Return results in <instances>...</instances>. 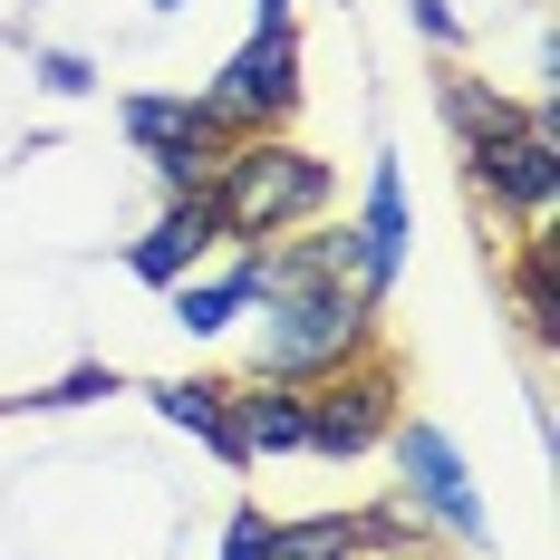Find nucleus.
<instances>
[{"mask_svg": "<svg viewBox=\"0 0 560 560\" xmlns=\"http://www.w3.org/2000/svg\"><path fill=\"white\" fill-rule=\"evenodd\" d=\"M338 194V174L310 155V145H290V136H242V145H223V165H213V184H203V203H213V232L223 242H242V252H271V242H290L300 223H319Z\"/></svg>", "mask_w": 560, "mask_h": 560, "instance_id": "1", "label": "nucleus"}, {"mask_svg": "<svg viewBox=\"0 0 560 560\" xmlns=\"http://www.w3.org/2000/svg\"><path fill=\"white\" fill-rule=\"evenodd\" d=\"M377 348V300L358 280H271L261 290V377L319 387L329 368Z\"/></svg>", "mask_w": 560, "mask_h": 560, "instance_id": "2", "label": "nucleus"}, {"mask_svg": "<svg viewBox=\"0 0 560 560\" xmlns=\"http://www.w3.org/2000/svg\"><path fill=\"white\" fill-rule=\"evenodd\" d=\"M310 396V464H358L368 445H387L396 425V368L368 348V358H348V368H329Z\"/></svg>", "mask_w": 560, "mask_h": 560, "instance_id": "3", "label": "nucleus"}, {"mask_svg": "<svg viewBox=\"0 0 560 560\" xmlns=\"http://www.w3.org/2000/svg\"><path fill=\"white\" fill-rule=\"evenodd\" d=\"M203 107H213L223 136H271L280 116L300 107V39H290V20H280V30H252V39L213 68Z\"/></svg>", "mask_w": 560, "mask_h": 560, "instance_id": "4", "label": "nucleus"}, {"mask_svg": "<svg viewBox=\"0 0 560 560\" xmlns=\"http://www.w3.org/2000/svg\"><path fill=\"white\" fill-rule=\"evenodd\" d=\"M464 155H474V184H483L503 213L551 223V203H560V116H551V97H541V107H522L503 136L464 145Z\"/></svg>", "mask_w": 560, "mask_h": 560, "instance_id": "5", "label": "nucleus"}, {"mask_svg": "<svg viewBox=\"0 0 560 560\" xmlns=\"http://www.w3.org/2000/svg\"><path fill=\"white\" fill-rule=\"evenodd\" d=\"M387 445H396V483H406L416 522H445L454 541H493V522H483V493H474V474H464V454H454L445 425L406 416V425H387Z\"/></svg>", "mask_w": 560, "mask_h": 560, "instance_id": "6", "label": "nucleus"}, {"mask_svg": "<svg viewBox=\"0 0 560 560\" xmlns=\"http://www.w3.org/2000/svg\"><path fill=\"white\" fill-rule=\"evenodd\" d=\"M358 290L368 300H387L396 271H406V232H416V203H406V165L396 155H377L368 165V213H358Z\"/></svg>", "mask_w": 560, "mask_h": 560, "instance_id": "7", "label": "nucleus"}, {"mask_svg": "<svg viewBox=\"0 0 560 560\" xmlns=\"http://www.w3.org/2000/svg\"><path fill=\"white\" fill-rule=\"evenodd\" d=\"M232 396V445L242 464H280V454H310V396L280 387V377H252V387H223Z\"/></svg>", "mask_w": 560, "mask_h": 560, "instance_id": "8", "label": "nucleus"}, {"mask_svg": "<svg viewBox=\"0 0 560 560\" xmlns=\"http://www.w3.org/2000/svg\"><path fill=\"white\" fill-rule=\"evenodd\" d=\"M213 242H223V232H213V203H203V194H174L165 223L126 252V271L145 280V290H174V280H194V261H203Z\"/></svg>", "mask_w": 560, "mask_h": 560, "instance_id": "9", "label": "nucleus"}, {"mask_svg": "<svg viewBox=\"0 0 560 560\" xmlns=\"http://www.w3.org/2000/svg\"><path fill=\"white\" fill-rule=\"evenodd\" d=\"M261 290H271V261H261V252H242L223 280H174V319H184L194 338H223Z\"/></svg>", "mask_w": 560, "mask_h": 560, "instance_id": "10", "label": "nucleus"}, {"mask_svg": "<svg viewBox=\"0 0 560 560\" xmlns=\"http://www.w3.org/2000/svg\"><path fill=\"white\" fill-rule=\"evenodd\" d=\"M126 136L145 145V155H174V145H242V136H223L213 126V107L203 97H126Z\"/></svg>", "mask_w": 560, "mask_h": 560, "instance_id": "11", "label": "nucleus"}, {"mask_svg": "<svg viewBox=\"0 0 560 560\" xmlns=\"http://www.w3.org/2000/svg\"><path fill=\"white\" fill-rule=\"evenodd\" d=\"M155 416H165V425H184V435L213 454V464H242V445H232V396H223V387H203V377L155 387Z\"/></svg>", "mask_w": 560, "mask_h": 560, "instance_id": "12", "label": "nucleus"}, {"mask_svg": "<svg viewBox=\"0 0 560 560\" xmlns=\"http://www.w3.org/2000/svg\"><path fill=\"white\" fill-rule=\"evenodd\" d=\"M512 116H522V107H512L503 88H483V78H445V126L464 136V145H483V136H503Z\"/></svg>", "mask_w": 560, "mask_h": 560, "instance_id": "13", "label": "nucleus"}, {"mask_svg": "<svg viewBox=\"0 0 560 560\" xmlns=\"http://www.w3.org/2000/svg\"><path fill=\"white\" fill-rule=\"evenodd\" d=\"M271 532H280L271 512L242 503V512H232V532H223V560H271Z\"/></svg>", "mask_w": 560, "mask_h": 560, "instance_id": "14", "label": "nucleus"}, {"mask_svg": "<svg viewBox=\"0 0 560 560\" xmlns=\"http://www.w3.org/2000/svg\"><path fill=\"white\" fill-rule=\"evenodd\" d=\"M88 78H97V68H88L78 49H49V58H39V88H49V97H88Z\"/></svg>", "mask_w": 560, "mask_h": 560, "instance_id": "15", "label": "nucleus"}, {"mask_svg": "<svg viewBox=\"0 0 560 560\" xmlns=\"http://www.w3.org/2000/svg\"><path fill=\"white\" fill-rule=\"evenodd\" d=\"M522 310L551 329V242H532V261H522Z\"/></svg>", "mask_w": 560, "mask_h": 560, "instance_id": "16", "label": "nucleus"}, {"mask_svg": "<svg viewBox=\"0 0 560 560\" xmlns=\"http://www.w3.org/2000/svg\"><path fill=\"white\" fill-rule=\"evenodd\" d=\"M416 30H425L435 49H454V39H464V30H454V10H445V0H416Z\"/></svg>", "mask_w": 560, "mask_h": 560, "instance_id": "17", "label": "nucleus"}, {"mask_svg": "<svg viewBox=\"0 0 560 560\" xmlns=\"http://www.w3.org/2000/svg\"><path fill=\"white\" fill-rule=\"evenodd\" d=\"M107 387H116L107 368H78V377H68V387H58V406H88V396H107Z\"/></svg>", "mask_w": 560, "mask_h": 560, "instance_id": "18", "label": "nucleus"}, {"mask_svg": "<svg viewBox=\"0 0 560 560\" xmlns=\"http://www.w3.org/2000/svg\"><path fill=\"white\" fill-rule=\"evenodd\" d=\"M290 20V0H252V30H280Z\"/></svg>", "mask_w": 560, "mask_h": 560, "instance_id": "19", "label": "nucleus"}, {"mask_svg": "<svg viewBox=\"0 0 560 560\" xmlns=\"http://www.w3.org/2000/svg\"><path fill=\"white\" fill-rule=\"evenodd\" d=\"M145 10H165V20H174V10H184V0H145Z\"/></svg>", "mask_w": 560, "mask_h": 560, "instance_id": "20", "label": "nucleus"}]
</instances>
